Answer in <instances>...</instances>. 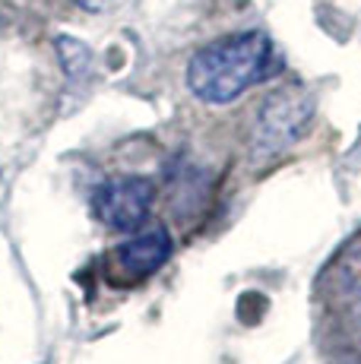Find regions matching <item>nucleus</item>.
I'll return each instance as SVG.
<instances>
[{"mask_svg":"<svg viewBox=\"0 0 361 364\" xmlns=\"http://www.w3.org/2000/svg\"><path fill=\"white\" fill-rule=\"evenodd\" d=\"M279 70L266 32H235L203 45L187 64V89L206 105H228Z\"/></svg>","mask_w":361,"mask_h":364,"instance_id":"f257e3e1","label":"nucleus"},{"mask_svg":"<svg viewBox=\"0 0 361 364\" xmlns=\"http://www.w3.org/2000/svg\"><path fill=\"white\" fill-rule=\"evenodd\" d=\"M314 117V102L304 89L289 86L273 92L257 111V124L251 133V149L257 159H273L295 146L308 133Z\"/></svg>","mask_w":361,"mask_h":364,"instance_id":"f03ea898","label":"nucleus"},{"mask_svg":"<svg viewBox=\"0 0 361 364\" xmlns=\"http://www.w3.org/2000/svg\"><path fill=\"white\" fill-rule=\"evenodd\" d=\"M152 200H156L152 181L136 178V174H124V178L105 181L95 191L92 213L111 232H136L149 219Z\"/></svg>","mask_w":361,"mask_h":364,"instance_id":"7ed1b4c3","label":"nucleus"},{"mask_svg":"<svg viewBox=\"0 0 361 364\" xmlns=\"http://www.w3.org/2000/svg\"><path fill=\"white\" fill-rule=\"evenodd\" d=\"M171 257V237L165 228H152L130 241L117 244L105 260V279L117 289H130L140 285L152 276L156 269H162L165 260Z\"/></svg>","mask_w":361,"mask_h":364,"instance_id":"20e7f679","label":"nucleus"},{"mask_svg":"<svg viewBox=\"0 0 361 364\" xmlns=\"http://www.w3.org/2000/svg\"><path fill=\"white\" fill-rule=\"evenodd\" d=\"M58 51H60V60H64V67L70 76L86 73L89 64H92V51L76 38H58Z\"/></svg>","mask_w":361,"mask_h":364,"instance_id":"39448f33","label":"nucleus"},{"mask_svg":"<svg viewBox=\"0 0 361 364\" xmlns=\"http://www.w3.org/2000/svg\"><path fill=\"white\" fill-rule=\"evenodd\" d=\"M73 4L82 6V10H89V13H102V10H111L117 0H73Z\"/></svg>","mask_w":361,"mask_h":364,"instance_id":"423d86ee","label":"nucleus"}]
</instances>
